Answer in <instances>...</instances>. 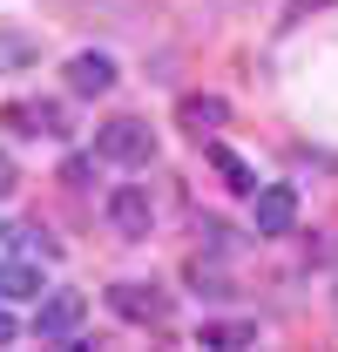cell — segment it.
<instances>
[{
  "instance_id": "cell-12",
  "label": "cell",
  "mask_w": 338,
  "mask_h": 352,
  "mask_svg": "<svg viewBox=\"0 0 338 352\" xmlns=\"http://www.w3.org/2000/svg\"><path fill=\"white\" fill-rule=\"evenodd\" d=\"M7 237L21 244V258H41V264H54V258H61V244L47 237L41 223H21V230H7Z\"/></svg>"
},
{
  "instance_id": "cell-5",
  "label": "cell",
  "mask_w": 338,
  "mask_h": 352,
  "mask_svg": "<svg viewBox=\"0 0 338 352\" xmlns=\"http://www.w3.org/2000/svg\"><path fill=\"white\" fill-rule=\"evenodd\" d=\"M109 305H115V318H128V325H163L169 318V292L163 285H115Z\"/></svg>"
},
{
  "instance_id": "cell-6",
  "label": "cell",
  "mask_w": 338,
  "mask_h": 352,
  "mask_svg": "<svg viewBox=\"0 0 338 352\" xmlns=\"http://www.w3.org/2000/svg\"><path fill=\"white\" fill-rule=\"evenodd\" d=\"M176 122L196 135V142H210V135L230 122V102H223V95H183V102H176Z\"/></svg>"
},
{
  "instance_id": "cell-8",
  "label": "cell",
  "mask_w": 338,
  "mask_h": 352,
  "mask_svg": "<svg viewBox=\"0 0 338 352\" xmlns=\"http://www.w3.org/2000/svg\"><path fill=\"white\" fill-rule=\"evenodd\" d=\"M47 285H41V264L34 258H21V264H0V298L7 305H21V298H41Z\"/></svg>"
},
{
  "instance_id": "cell-11",
  "label": "cell",
  "mask_w": 338,
  "mask_h": 352,
  "mask_svg": "<svg viewBox=\"0 0 338 352\" xmlns=\"http://www.w3.org/2000/svg\"><path fill=\"white\" fill-rule=\"evenodd\" d=\"M34 61H41V41H34V34L0 28V75H21V68H34Z\"/></svg>"
},
{
  "instance_id": "cell-1",
  "label": "cell",
  "mask_w": 338,
  "mask_h": 352,
  "mask_svg": "<svg viewBox=\"0 0 338 352\" xmlns=\"http://www.w3.org/2000/svg\"><path fill=\"white\" fill-rule=\"evenodd\" d=\"M82 325H88L82 292H41V305H34V339L41 346H75L82 352Z\"/></svg>"
},
{
  "instance_id": "cell-15",
  "label": "cell",
  "mask_w": 338,
  "mask_h": 352,
  "mask_svg": "<svg viewBox=\"0 0 338 352\" xmlns=\"http://www.w3.org/2000/svg\"><path fill=\"white\" fill-rule=\"evenodd\" d=\"M88 176H95L88 156H68V163H61V183H68V190H88Z\"/></svg>"
},
{
  "instance_id": "cell-13",
  "label": "cell",
  "mask_w": 338,
  "mask_h": 352,
  "mask_svg": "<svg viewBox=\"0 0 338 352\" xmlns=\"http://www.w3.org/2000/svg\"><path fill=\"white\" fill-rule=\"evenodd\" d=\"M34 122H41V135H68V116H61V102H34Z\"/></svg>"
},
{
  "instance_id": "cell-3",
  "label": "cell",
  "mask_w": 338,
  "mask_h": 352,
  "mask_svg": "<svg viewBox=\"0 0 338 352\" xmlns=\"http://www.w3.org/2000/svg\"><path fill=\"white\" fill-rule=\"evenodd\" d=\"M109 223H115V237L142 244V237H149V223H156L149 183H122V190H109Z\"/></svg>"
},
{
  "instance_id": "cell-17",
  "label": "cell",
  "mask_w": 338,
  "mask_h": 352,
  "mask_svg": "<svg viewBox=\"0 0 338 352\" xmlns=\"http://www.w3.org/2000/svg\"><path fill=\"white\" fill-rule=\"evenodd\" d=\"M14 332H21V325H14V311H7V298H0V346H7Z\"/></svg>"
},
{
  "instance_id": "cell-9",
  "label": "cell",
  "mask_w": 338,
  "mask_h": 352,
  "mask_svg": "<svg viewBox=\"0 0 338 352\" xmlns=\"http://www.w3.org/2000/svg\"><path fill=\"white\" fill-rule=\"evenodd\" d=\"M196 346H210V352H244V346H257V325H251V318H223V325H203V332H196Z\"/></svg>"
},
{
  "instance_id": "cell-4",
  "label": "cell",
  "mask_w": 338,
  "mask_h": 352,
  "mask_svg": "<svg viewBox=\"0 0 338 352\" xmlns=\"http://www.w3.org/2000/svg\"><path fill=\"white\" fill-rule=\"evenodd\" d=\"M251 204H257V210H251L257 237H291V230H297V190H291V183H264Z\"/></svg>"
},
{
  "instance_id": "cell-10",
  "label": "cell",
  "mask_w": 338,
  "mask_h": 352,
  "mask_svg": "<svg viewBox=\"0 0 338 352\" xmlns=\"http://www.w3.org/2000/svg\"><path fill=\"white\" fill-rule=\"evenodd\" d=\"M210 163H216V176H223V183H230L237 197H257V190H264V183H257V170L244 163V156H237V149H223V142H210Z\"/></svg>"
},
{
  "instance_id": "cell-16",
  "label": "cell",
  "mask_w": 338,
  "mask_h": 352,
  "mask_svg": "<svg viewBox=\"0 0 338 352\" xmlns=\"http://www.w3.org/2000/svg\"><path fill=\"white\" fill-rule=\"evenodd\" d=\"M14 190H21V170H14V156L0 149V197H14Z\"/></svg>"
},
{
  "instance_id": "cell-7",
  "label": "cell",
  "mask_w": 338,
  "mask_h": 352,
  "mask_svg": "<svg viewBox=\"0 0 338 352\" xmlns=\"http://www.w3.org/2000/svg\"><path fill=\"white\" fill-rule=\"evenodd\" d=\"M109 88H115V61L102 47H82L68 61V95H109Z\"/></svg>"
},
{
  "instance_id": "cell-2",
  "label": "cell",
  "mask_w": 338,
  "mask_h": 352,
  "mask_svg": "<svg viewBox=\"0 0 338 352\" xmlns=\"http://www.w3.org/2000/svg\"><path fill=\"white\" fill-rule=\"evenodd\" d=\"M95 156H102V163H122V170H142V163L156 156V129L135 122V116H115V122L95 129Z\"/></svg>"
},
{
  "instance_id": "cell-14",
  "label": "cell",
  "mask_w": 338,
  "mask_h": 352,
  "mask_svg": "<svg viewBox=\"0 0 338 352\" xmlns=\"http://www.w3.org/2000/svg\"><path fill=\"white\" fill-rule=\"evenodd\" d=\"M196 237H203V251H223V244H230V223L223 217H196Z\"/></svg>"
}]
</instances>
